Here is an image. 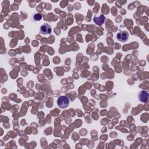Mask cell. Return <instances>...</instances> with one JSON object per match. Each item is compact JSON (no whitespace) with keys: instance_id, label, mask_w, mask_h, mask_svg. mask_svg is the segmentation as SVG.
Here are the masks:
<instances>
[{"instance_id":"6da1fadb","label":"cell","mask_w":149,"mask_h":149,"mask_svg":"<svg viewBox=\"0 0 149 149\" xmlns=\"http://www.w3.org/2000/svg\"><path fill=\"white\" fill-rule=\"evenodd\" d=\"M69 104V100L65 95L59 96L57 100V105L58 106L64 109L68 107Z\"/></svg>"},{"instance_id":"7a4b0ae2","label":"cell","mask_w":149,"mask_h":149,"mask_svg":"<svg viewBox=\"0 0 149 149\" xmlns=\"http://www.w3.org/2000/svg\"><path fill=\"white\" fill-rule=\"evenodd\" d=\"M129 38V33L126 31H121L116 35V38L120 42H125L127 41Z\"/></svg>"},{"instance_id":"3957f363","label":"cell","mask_w":149,"mask_h":149,"mask_svg":"<svg viewBox=\"0 0 149 149\" xmlns=\"http://www.w3.org/2000/svg\"><path fill=\"white\" fill-rule=\"evenodd\" d=\"M51 31H52L51 27L48 23L43 24L41 26V27L40 28V33L43 35L49 34H51Z\"/></svg>"},{"instance_id":"277c9868","label":"cell","mask_w":149,"mask_h":149,"mask_svg":"<svg viewBox=\"0 0 149 149\" xmlns=\"http://www.w3.org/2000/svg\"><path fill=\"white\" fill-rule=\"evenodd\" d=\"M148 93L145 90H142L140 91L137 95L139 100L141 102H146L148 100Z\"/></svg>"},{"instance_id":"5b68a950","label":"cell","mask_w":149,"mask_h":149,"mask_svg":"<svg viewBox=\"0 0 149 149\" xmlns=\"http://www.w3.org/2000/svg\"><path fill=\"white\" fill-rule=\"evenodd\" d=\"M105 16L103 15H101L99 17L94 16L93 17L94 22L98 26H101L105 21Z\"/></svg>"},{"instance_id":"8992f818","label":"cell","mask_w":149,"mask_h":149,"mask_svg":"<svg viewBox=\"0 0 149 149\" xmlns=\"http://www.w3.org/2000/svg\"><path fill=\"white\" fill-rule=\"evenodd\" d=\"M41 18H42V16H41V15L40 14H39V13L35 14V15H34V16H33V19H34V20H36V21H39V20H40L41 19Z\"/></svg>"}]
</instances>
